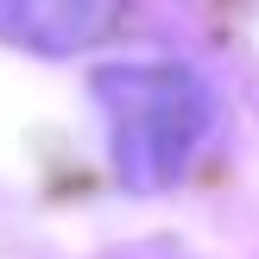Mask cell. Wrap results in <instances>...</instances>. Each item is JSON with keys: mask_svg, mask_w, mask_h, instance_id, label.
Returning a JSON list of instances; mask_svg holds the SVG:
<instances>
[{"mask_svg": "<svg viewBox=\"0 0 259 259\" xmlns=\"http://www.w3.org/2000/svg\"><path fill=\"white\" fill-rule=\"evenodd\" d=\"M126 0H0V45L38 57H76L120 25Z\"/></svg>", "mask_w": 259, "mask_h": 259, "instance_id": "obj_2", "label": "cell"}, {"mask_svg": "<svg viewBox=\"0 0 259 259\" xmlns=\"http://www.w3.org/2000/svg\"><path fill=\"white\" fill-rule=\"evenodd\" d=\"M95 101L108 114L114 171L139 196L171 190L215 126V89L190 63H108L95 70Z\"/></svg>", "mask_w": 259, "mask_h": 259, "instance_id": "obj_1", "label": "cell"}]
</instances>
